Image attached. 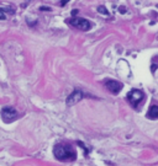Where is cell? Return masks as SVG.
<instances>
[{"label":"cell","mask_w":158,"mask_h":166,"mask_svg":"<svg viewBox=\"0 0 158 166\" xmlns=\"http://www.w3.org/2000/svg\"><path fill=\"white\" fill-rule=\"evenodd\" d=\"M83 97H84V94H83L80 90H74V91L68 96V98H67V105H68V106H73V105H75L77 102H79Z\"/></svg>","instance_id":"cell-6"},{"label":"cell","mask_w":158,"mask_h":166,"mask_svg":"<svg viewBox=\"0 0 158 166\" xmlns=\"http://www.w3.org/2000/svg\"><path fill=\"white\" fill-rule=\"evenodd\" d=\"M77 14H78V10H73V11H72V16H75Z\"/></svg>","instance_id":"cell-11"},{"label":"cell","mask_w":158,"mask_h":166,"mask_svg":"<svg viewBox=\"0 0 158 166\" xmlns=\"http://www.w3.org/2000/svg\"><path fill=\"white\" fill-rule=\"evenodd\" d=\"M120 10H121V12H125L126 9H125V8H120Z\"/></svg>","instance_id":"cell-12"},{"label":"cell","mask_w":158,"mask_h":166,"mask_svg":"<svg viewBox=\"0 0 158 166\" xmlns=\"http://www.w3.org/2000/svg\"><path fill=\"white\" fill-rule=\"evenodd\" d=\"M143 98H145V95L142 91L137 90V89H134L131 90L129 94H127V100H129V102L134 106V107H137L142 101H143Z\"/></svg>","instance_id":"cell-3"},{"label":"cell","mask_w":158,"mask_h":166,"mask_svg":"<svg viewBox=\"0 0 158 166\" xmlns=\"http://www.w3.org/2000/svg\"><path fill=\"white\" fill-rule=\"evenodd\" d=\"M53 154L59 161H73L77 157L74 148L68 144H57L54 147Z\"/></svg>","instance_id":"cell-1"},{"label":"cell","mask_w":158,"mask_h":166,"mask_svg":"<svg viewBox=\"0 0 158 166\" xmlns=\"http://www.w3.org/2000/svg\"><path fill=\"white\" fill-rule=\"evenodd\" d=\"M147 118L149 119H157L158 118V106L152 105L147 112Z\"/></svg>","instance_id":"cell-7"},{"label":"cell","mask_w":158,"mask_h":166,"mask_svg":"<svg viewBox=\"0 0 158 166\" xmlns=\"http://www.w3.org/2000/svg\"><path fill=\"white\" fill-rule=\"evenodd\" d=\"M98 10H99V12H100V14H103V15H109L108 10H106L105 8H103V6H99V8H98Z\"/></svg>","instance_id":"cell-8"},{"label":"cell","mask_w":158,"mask_h":166,"mask_svg":"<svg viewBox=\"0 0 158 166\" xmlns=\"http://www.w3.org/2000/svg\"><path fill=\"white\" fill-rule=\"evenodd\" d=\"M5 19H6V14H5V11L0 9V20H5Z\"/></svg>","instance_id":"cell-9"},{"label":"cell","mask_w":158,"mask_h":166,"mask_svg":"<svg viewBox=\"0 0 158 166\" xmlns=\"http://www.w3.org/2000/svg\"><path fill=\"white\" fill-rule=\"evenodd\" d=\"M105 86H106V89L111 92V94H114V95H117L121 90H122V84L121 83H119V81H116V80H106L105 81Z\"/></svg>","instance_id":"cell-5"},{"label":"cell","mask_w":158,"mask_h":166,"mask_svg":"<svg viewBox=\"0 0 158 166\" xmlns=\"http://www.w3.org/2000/svg\"><path fill=\"white\" fill-rule=\"evenodd\" d=\"M2 117H3V121L5 123H11L13 121L16 119L17 117V112L14 107H10V106H6L2 110Z\"/></svg>","instance_id":"cell-4"},{"label":"cell","mask_w":158,"mask_h":166,"mask_svg":"<svg viewBox=\"0 0 158 166\" xmlns=\"http://www.w3.org/2000/svg\"><path fill=\"white\" fill-rule=\"evenodd\" d=\"M69 0H61V5H66Z\"/></svg>","instance_id":"cell-10"},{"label":"cell","mask_w":158,"mask_h":166,"mask_svg":"<svg viewBox=\"0 0 158 166\" xmlns=\"http://www.w3.org/2000/svg\"><path fill=\"white\" fill-rule=\"evenodd\" d=\"M67 22L73 26L74 28H78V30H82V31H89L91 28V23L89 20L86 19H82V17H72V19H68Z\"/></svg>","instance_id":"cell-2"}]
</instances>
